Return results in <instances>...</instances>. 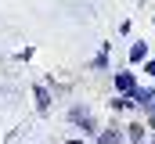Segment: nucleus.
<instances>
[{
    "instance_id": "obj_1",
    "label": "nucleus",
    "mask_w": 155,
    "mask_h": 144,
    "mask_svg": "<svg viewBox=\"0 0 155 144\" xmlns=\"http://www.w3.org/2000/svg\"><path fill=\"white\" fill-rule=\"evenodd\" d=\"M116 90L123 94V97H130V94L137 90V83H134V76H130V72H116Z\"/></svg>"
},
{
    "instance_id": "obj_2",
    "label": "nucleus",
    "mask_w": 155,
    "mask_h": 144,
    "mask_svg": "<svg viewBox=\"0 0 155 144\" xmlns=\"http://www.w3.org/2000/svg\"><path fill=\"white\" fill-rule=\"evenodd\" d=\"M130 101H134V105H141L144 112H148V105L155 101V90H148V87H137V90L130 94Z\"/></svg>"
},
{
    "instance_id": "obj_9",
    "label": "nucleus",
    "mask_w": 155,
    "mask_h": 144,
    "mask_svg": "<svg viewBox=\"0 0 155 144\" xmlns=\"http://www.w3.org/2000/svg\"><path fill=\"white\" fill-rule=\"evenodd\" d=\"M144 72H148V76H155V61H148V65H144Z\"/></svg>"
},
{
    "instance_id": "obj_8",
    "label": "nucleus",
    "mask_w": 155,
    "mask_h": 144,
    "mask_svg": "<svg viewBox=\"0 0 155 144\" xmlns=\"http://www.w3.org/2000/svg\"><path fill=\"white\" fill-rule=\"evenodd\" d=\"M108 105H112V112H123V108H130L134 101H130V97H116V101H108Z\"/></svg>"
},
{
    "instance_id": "obj_3",
    "label": "nucleus",
    "mask_w": 155,
    "mask_h": 144,
    "mask_svg": "<svg viewBox=\"0 0 155 144\" xmlns=\"http://www.w3.org/2000/svg\"><path fill=\"white\" fill-rule=\"evenodd\" d=\"M33 94H36V108L40 112H51V94H47V87H36Z\"/></svg>"
},
{
    "instance_id": "obj_5",
    "label": "nucleus",
    "mask_w": 155,
    "mask_h": 144,
    "mask_svg": "<svg viewBox=\"0 0 155 144\" xmlns=\"http://www.w3.org/2000/svg\"><path fill=\"white\" fill-rule=\"evenodd\" d=\"M144 58H148V43H134V47H130V61L137 65V61H144Z\"/></svg>"
},
{
    "instance_id": "obj_7",
    "label": "nucleus",
    "mask_w": 155,
    "mask_h": 144,
    "mask_svg": "<svg viewBox=\"0 0 155 144\" xmlns=\"http://www.w3.org/2000/svg\"><path fill=\"white\" fill-rule=\"evenodd\" d=\"M126 130H130V141L141 144V137H144V126H141V123H134V126H126Z\"/></svg>"
},
{
    "instance_id": "obj_11",
    "label": "nucleus",
    "mask_w": 155,
    "mask_h": 144,
    "mask_svg": "<svg viewBox=\"0 0 155 144\" xmlns=\"http://www.w3.org/2000/svg\"><path fill=\"white\" fill-rule=\"evenodd\" d=\"M152 144H155V133H152Z\"/></svg>"
},
{
    "instance_id": "obj_6",
    "label": "nucleus",
    "mask_w": 155,
    "mask_h": 144,
    "mask_svg": "<svg viewBox=\"0 0 155 144\" xmlns=\"http://www.w3.org/2000/svg\"><path fill=\"white\" fill-rule=\"evenodd\" d=\"M94 69H108V43L101 47V54L94 58Z\"/></svg>"
},
{
    "instance_id": "obj_10",
    "label": "nucleus",
    "mask_w": 155,
    "mask_h": 144,
    "mask_svg": "<svg viewBox=\"0 0 155 144\" xmlns=\"http://www.w3.org/2000/svg\"><path fill=\"white\" fill-rule=\"evenodd\" d=\"M65 144H83V141H65Z\"/></svg>"
},
{
    "instance_id": "obj_4",
    "label": "nucleus",
    "mask_w": 155,
    "mask_h": 144,
    "mask_svg": "<svg viewBox=\"0 0 155 144\" xmlns=\"http://www.w3.org/2000/svg\"><path fill=\"white\" fill-rule=\"evenodd\" d=\"M97 144H123V133L119 130H105V133H97Z\"/></svg>"
}]
</instances>
